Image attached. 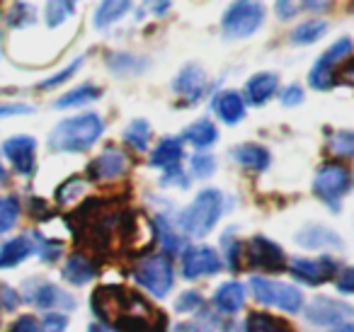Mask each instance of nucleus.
<instances>
[{
	"label": "nucleus",
	"mask_w": 354,
	"mask_h": 332,
	"mask_svg": "<svg viewBox=\"0 0 354 332\" xmlns=\"http://www.w3.org/2000/svg\"><path fill=\"white\" fill-rule=\"evenodd\" d=\"M93 313L117 332H165V315L141 293L124 286H102L93 293Z\"/></svg>",
	"instance_id": "nucleus-1"
},
{
	"label": "nucleus",
	"mask_w": 354,
	"mask_h": 332,
	"mask_svg": "<svg viewBox=\"0 0 354 332\" xmlns=\"http://www.w3.org/2000/svg\"><path fill=\"white\" fill-rule=\"evenodd\" d=\"M104 122L97 114H78V117L64 119L61 124H56L54 131L49 136L51 151L61 153H83L102 136Z\"/></svg>",
	"instance_id": "nucleus-2"
},
{
	"label": "nucleus",
	"mask_w": 354,
	"mask_h": 332,
	"mask_svg": "<svg viewBox=\"0 0 354 332\" xmlns=\"http://www.w3.org/2000/svg\"><path fill=\"white\" fill-rule=\"evenodd\" d=\"M223 214V194L218 190H204L194 196L192 204L180 216V228L187 235L202 238L214 230Z\"/></svg>",
	"instance_id": "nucleus-3"
},
{
	"label": "nucleus",
	"mask_w": 354,
	"mask_h": 332,
	"mask_svg": "<svg viewBox=\"0 0 354 332\" xmlns=\"http://www.w3.org/2000/svg\"><path fill=\"white\" fill-rule=\"evenodd\" d=\"M349 56H352V42L344 37V39L335 42L323 56L313 64L308 75V83L315 90H330L333 85H337V75L339 73H349L347 71H339V66L349 64Z\"/></svg>",
	"instance_id": "nucleus-4"
},
{
	"label": "nucleus",
	"mask_w": 354,
	"mask_h": 332,
	"mask_svg": "<svg viewBox=\"0 0 354 332\" xmlns=\"http://www.w3.org/2000/svg\"><path fill=\"white\" fill-rule=\"evenodd\" d=\"M349 187H352V175L344 165L339 163H325L313 180V192L320 201L330 206L333 211L339 209L342 199L347 196Z\"/></svg>",
	"instance_id": "nucleus-5"
},
{
	"label": "nucleus",
	"mask_w": 354,
	"mask_h": 332,
	"mask_svg": "<svg viewBox=\"0 0 354 332\" xmlns=\"http://www.w3.org/2000/svg\"><path fill=\"white\" fill-rule=\"evenodd\" d=\"M133 279L141 284L146 291L153 296H167L175 284V274H172V264L167 255H148L133 269Z\"/></svg>",
	"instance_id": "nucleus-6"
},
{
	"label": "nucleus",
	"mask_w": 354,
	"mask_h": 332,
	"mask_svg": "<svg viewBox=\"0 0 354 332\" xmlns=\"http://www.w3.org/2000/svg\"><path fill=\"white\" fill-rule=\"evenodd\" d=\"M250 288L255 293L257 303H262V306H274L289 313L301 311V306H304V293L299 288L289 286V284L272 282V279L265 277H252Z\"/></svg>",
	"instance_id": "nucleus-7"
},
{
	"label": "nucleus",
	"mask_w": 354,
	"mask_h": 332,
	"mask_svg": "<svg viewBox=\"0 0 354 332\" xmlns=\"http://www.w3.org/2000/svg\"><path fill=\"white\" fill-rule=\"evenodd\" d=\"M262 15H265V10L260 3H233L221 22L223 37L226 39H245L262 25Z\"/></svg>",
	"instance_id": "nucleus-8"
},
{
	"label": "nucleus",
	"mask_w": 354,
	"mask_h": 332,
	"mask_svg": "<svg viewBox=\"0 0 354 332\" xmlns=\"http://www.w3.org/2000/svg\"><path fill=\"white\" fill-rule=\"evenodd\" d=\"M243 252H245L248 264L252 269H262V272H284L286 269L284 250L277 243H272V240H267L265 235L250 238V243L245 245Z\"/></svg>",
	"instance_id": "nucleus-9"
},
{
	"label": "nucleus",
	"mask_w": 354,
	"mask_h": 332,
	"mask_svg": "<svg viewBox=\"0 0 354 332\" xmlns=\"http://www.w3.org/2000/svg\"><path fill=\"white\" fill-rule=\"evenodd\" d=\"M223 259L218 257L216 250L209 245H192V248L183 250V277L185 279H199V277H212V274L221 272Z\"/></svg>",
	"instance_id": "nucleus-10"
},
{
	"label": "nucleus",
	"mask_w": 354,
	"mask_h": 332,
	"mask_svg": "<svg viewBox=\"0 0 354 332\" xmlns=\"http://www.w3.org/2000/svg\"><path fill=\"white\" fill-rule=\"evenodd\" d=\"M291 274H294V279L308 284V286H320V284L337 277V262L330 257H315V259L296 257L291 262Z\"/></svg>",
	"instance_id": "nucleus-11"
},
{
	"label": "nucleus",
	"mask_w": 354,
	"mask_h": 332,
	"mask_svg": "<svg viewBox=\"0 0 354 332\" xmlns=\"http://www.w3.org/2000/svg\"><path fill=\"white\" fill-rule=\"evenodd\" d=\"M352 317V308L347 303H335L333 298L318 296L306 308V320L313 325H344Z\"/></svg>",
	"instance_id": "nucleus-12"
},
{
	"label": "nucleus",
	"mask_w": 354,
	"mask_h": 332,
	"mask_svg": "<svg viewBox=\"0 0 354 332\" xmlns=\"http://www.w3.org/2000/svg\"><path fill=\"white\" fill-rule=\"evenodd\" d=\"M3 153L20 175H32L37 167V141L32 136H12L3 143Z\"/></svg>",
	"instance_id": "nucleus-13"
},
{
	"label": "nucleus",
	"mask_w": 354,
	"mask_h": 332,
	"mask_svg": "<svg viewBox=\"0 0 354 332\" xmlns=\"http://www.w3.org/2000/svg\"><path fill=\"white\" fill-rule=\"evenodd\" d=\"M127 170H129V158L124 156L122 151H117V148H107V151H104L102 156L95 158L88 167L90 177H93V180H100V182L117 180V177H122Z\"/></svg>",
	"instance_id": "nucleus-14"
},
{
	"label": "nucleus",
	"mask_w": 354,
	"mask_h": 332,
	"mask_svg": "<svg viewBox=\"0 0 354 332\" xmlns=\"http://www.w3.org/2000/svg\"><path fill=\"white\" fill-rule=\"evenodd\" d=\"M32 286L35 288H30V291L25 293V301L35 303L37 308H66V311L75 308V298L71 296V293L56 288L54 284L32 282Z\"/></svg>",
	"instance_id": "nucleus-15"
},
{
	"label": "nucleus",
	"mask_w": 354,
	"mask_h": 332,
	"mask_svg": "<svg viewBox=\"0 0 354 332\" xmlns=\"http://www.w3.org/2000/svg\"><path fill=\"white\" fill-rule=\"evenodd\" d=\"M172 88H175V93L180 95V98H183L187 104L199 102V100H202V95H204V88H207L204 71L199 68V66H194V64L185 66V68L177 73V78L172 80Z\"/></svg>",
	"instance_id": "nucleus-16"
},
{
	"label": "nucleus",
	"mask_w": 354,
	"mask_h": 332,
	"mask_svg": "<svg viewBox=\"0 0 354 332\" xmlns=\"http://www.w3.org/2000/svg\"><path fill=\"white\" fill-rule=\"evenodd\" d=\"M243 303H245V288L238 282L221 284V286L216 288V293H214V308H216L218 313H223V315L238 313L243 308Z\"/></svg>",
	"instance_id": "nucleus-17"
},
{
	"label": "nucleus",
	"mask_w": 354,
	"mask_h": 332,
	"mask_svg": "<svg viewBox=\"0 0 354 332\" xmlns=\"http://www.w3.org/2000/svg\"><path fill=\"white\" fill-rule=\"evenodd\" d=\"M277 88H279V75L277 73H257L248 80L245 95L255 107H260V104L270 102V100L274 98Z\"/></svg>",
	"instance_id": "nucleus-18"
},
{
	"label": "nucleus",
	"mask_w": 354,
	"mask_h": 332,
	"mask_svg": "<svg viewBox=\"0 0 354 332\" xmlns=\"http://www.w3.org/2000/svg\"><path fill=\"white\" fill-rule=\"evenodd\" d=\"M214 112L218 114V119L226 124H238L245 117V100L236 93V90H226L214 100Z\"/></svg>",
	"instance_id": "nucleus-19"
},
{
	"label": "nucleus",
	"mask_w": 354,
	"mask_h": 332,
	"mask_svg": "<svg viewBox=\"0 0 354 332\" xmlns=\"http://www.w3.org/2000/svg\"><path fill=\"white\" fill-rule=\"evenodd\" d=\"M180 160H183V141L180 138H162L151 156V165L167 172L177 170Z\"/></svg>",
	"instance_id": "nucleus-20"
},
{
	"label": "nucleus",
	"mask_w": 354,
	"mask_h": 332,
	"mask_svg": "<svg viewBox=\"0 0 354 332\" xmlns=\"http://www.w3.org/2000/svg\"><path fill=\"white\" fill-rule=\"evenodd\" d=\"M95 274H97V269H95V264L90 262V257H85V255H73V257H68L64 269H61V277L68 284H73V286H83V284L93 282Z\"/></svg>",
	"instance_id": "nucleus-21"
},
{
	"label": "nucleus",
	"mask_w": 354,
	"mask_h": 332,
	"mask_svg": "<svg viewBox=\"0 0 354 332\" xmlns=\"http://www.w3.org/2000/svg\"><path fill=\"white\" fill-rule=\"evenodd\" d=\"M32 252H35V245H32L30 235H20V238L8 240V243L0 248V269L17 267V264L25 262Z\"/></svg>",
	"instance_id": "nucleus-22"
},
{
	"label": "nucleus",
	"mask_w": 354,
	"mask_h": 332,
	"mask_svg": "<svg viewBox=\"0 0 354 332\" xmlns=\"http://www.w3.org/2000/svg\"><path fill=\"white\" fill-rule=\"evenodd\" d=\"M296 243L304 245V248L308 250H323V248H342V238L339 235H335L333 230L328 228H320V225H315V228H306L301 230L299 235H296Z\"/></svg>",
	"instance_id": "nucleus-23"
},
{
	"label": "nucleus",
	"mask_w": 354,
	"mask_h": 332,
	"mask_svg": "<svg viewBox=\"0 0 354 332\" xmlns=\"http://www.w3.org/2000/svg\"><path fill=\"white\" fill-rule=\"evenodd\" d=\"M233 158H236L243 167L255 170V172L265 170V167L270 165V153H267V148L257 146V143H243V146L233 148Z\"/></svg>",
	"instance_id": "nucleus-24"
},
{
	"label": "nucleus",
	"mask_w": 354,
	"mask_h": 332,
	"mask_svg": "<svg viewBox=\"0 0 354 332\" xmlns=\"http://www.w3.org/2000/svg\"><path fill=\"white\" fill-rule=\"evenodd\" d=\"M216 138H218V131L209 119H199V122L189 124V127L185 129V141L192 143V146L199 148V151H202V148H209L212 143H216Z\"/></svg>",
	"instance_id": "nucleus-25"
},
{
	"label": "nucleus",
	"mask_w": 354,
	"mask_h": 332,
	"mask_svg": "<svg viewBox=\"0 0 354 332\" xmlns=\"http://www.w3.org/2000/svg\"><path fill=\"white\" fill-rule=\"evenodd\" d=\"M245 332H294L286 320L270 313H250L245 322Z\"/></svg>",
	"instance_id": "nucleus-26"
},
{
	"label": "nucleus",
	"mask_w": 354,
	"mask_h": 332,
	"mask_svg": "<svg viewBox=\"0 0 354 332\" xmlns=\"http://www.w3.org/2000/svg\"><path fill=\"white\" fill-rule=\"evenodd\" d=\"M325 32H328V22L308 20V22H304V25H299L294 32H291V44H299V46L313 44V42H318Z\"/></svg>",
	"instance_id": "nucleus-27"
},
{
	"label": "nucleus",
	"mask_w": 354,
	"mask_h": 332,
	"mask_svg": "<svg viewBox=\"0 0 354 332\" xmlns=\"http://www.w3.org/2000/svg\"><path fill=\"white\" fill-rule=\"evenodd\" d=\"M100 90L95 85H80V88L71 90L68 95L56 100V107L64 109V107H80V104H88V102H95L100 98Z\"/></svg>",
	"instance_id": "nucleus-28"
},
{
	"label": "nucleus",
	"mask_w": 354,
	"mask_h": 332,
	"mask_svg": "<svg viewBox=\"0 0 354 332\" xmlns=\"http://www.w3.org/2000/svg\"><path fill=\"white\" fill-rule=\"evenodd\" d=\"M107 64L117 75H136L148 66L143 59H136V56H131V54H112L107 59Z\"/></svg>",
	"instance_id": "nucleus-29"
},
{
	"label": "nucleus",
	"mask_w": 354,
	"mask_h": 332,
	"mask_svg": "<svg viewBox=\"0 0 354 332\" xmlns=\"http://www.w3.org/2000/svg\"><path fill=\"white\" fill-rule=\"evenodd\" d=\"M124 141L133 148V151H146L148 141H151V129H148V122L143 119H133L131 124L124 131Z\"/></svg>",
	"instance_id": "nucleus-30"
},
{
	"label": "nucleus",
	"mask_w": 354,
	"mask_h": 332,
	"mask_svg": "<svg viewBox=\"0 0 354 332\" xmlns=\"http://www.w3.org/2000/svg\"><path fill=\"white\" fill-rule=\"evenodd\" d=\"M129 8H131L129 3H100L97 12H95V27H97V30H104V27L114 25Z\"/></svg>",
	"instance_id": "nucleus-31"
},
{
	"label": "nucleus",
	"mask_w": 354,
	"mask_h": 332,
	"mask_svg": "<svg viewBox=\"0 0 354 332\" xmlns=\"http://www.w3.org/2000/svg\"><path fill=\"white\" fill-rule=\"evenodd\" d=\"M17 219H20V201L10 194L0 196V233L15 228Z\"/></svg>",
	"instance_id": "nucleus-32"
},
{
	"label": "nucleus",
	"mask_w": 354,
	"mask_h": 332,
	"mask_svg": "<svg viewBox=\"0 0 354 332\" xmlns=\"http://www.w3.org/2000/svg\"><path fill=\"white\" fill-rule=\"evenodd\" d=\"M30 238H32L35 250L39 252V257L44 259V262H54V259H59L61 252H64V243H59V240H49V238H44V235H39V233L30 235Z\"/></svg>",
	"instance_id": "nucleus-33"
},
{
	"label": "nucleus",
	"mask_w": 354,
	"mask_h": 332,
	"mask_svg": "<svg viewBox=\"0 0 354 332\" xmlns=\"http://www.w3.org/2000/svg\"><path fill=\"white\" fill-rule=\"evenodd\" d=\"M75 6L68 3V0H54V3H46V25L49 27H59L61 22H66L71 15H73Z\"/></svg>",
	"instance_id": "nucleus-34"
},
{
	"label": "nucleus",
	"mask_w": 354,
	"mask_h": 332,
	"mask_svg": "<svg viewBox=\"0 0 354 332\" xmlns=\"http://www.w3.org/2000/svg\"><path fill=\"white\" fill-rule=\"evenodd\" d=\"M158 238H160V245L167 250L170 255L180 252V248H183V240H180V235L175 233V230L167 225L165 219H158Z\"/></svg>",
	"instance_id": "nucleus-35"
},
{
	"label": "nucleus",
	"mask_w": 354,
	"mask_h": 332,
	"mask_svg": "<svg viewBox=\"0 0 354 332\" xmlns=\"http://www.w3.org/2000/svg\"><path fill=\"white\" fill-rule=\"evenodd\" d=\"M83 190H85L83 177H71L68 182H64V185L59 187V192H56V199H59L61 204H68V201L78 199V196L83 194Z\"/></svg>",
	"instance_id": "nucleus-36"
},
{
	"label": "nucleus",
	"mask_w": 354,
	"mask_h": 332,
	"mask_svg": "<svg viewBox=\"0 0 354 332\" xmlns=\"http://www.w3.org/2000/svg\"><path fill=\"white\" fill-rule=\"evenodd\" d=\"M189 165H192V172L197 177H212L214 170H216V160H214L212 153H194Z\"/></svg>",
	"instance_id": "nucleus-37"
},
{
	"label": "nucleus",
	"mask_w": 354,
	"mask_h": 332,
	"mask_svg": "<svg viewBox=\"0 0 354 332\" xmlns=\"http://www.w3.org/2000/svg\"><path fill=\"white\" fill-rule=\"evenodd\" d=\"M32 20H35V8H32L30 3H15L10 15H8V22H10L12 27H25V25H30Z\"/></svg>",
	"instance_id": "nucleus-38"
},
{
	"label": "nucleus",
	"mask_w": 354,
	"mask_h": 332,
	"mask_svg": "<svg viewBox=\"0 0 354 332\" xmlns=\"http://www.w3.org/2000/svg\"><path fill=\"white\" fill-rule=\"evenodd\" d=\"M330 146L337 156L342 158H352L354 156V138L349 131H337L333 138H330Z\"/></svg>",
	"instance_id": "nucleus-39"
},
{
	"label": "nucleus",
	"mask_w": 354,
	"mask_h": 332,
	"mask_svg": "<svg viewBox=\"0 0 354 332\" xmlns=\"http://www.w3.org/2000/svg\"><path fill=\"white\" fill-rule=\"evenodd\" d=\"M202 306H204V298L199 296L197 291H185V293H180V298L175 301V308L180 313H194V311H199Z\"/></svg>",
	"instance_id": "nucleus-40"
},
{
	"label": "nucleus",
	"mask_w": 354,
	"mask_h": 332,
	"mask_svg": "<svg viewBox=\"0 0 354 332\" xmlns=\"http://www.w3.org/2000/svg\"><path fill=\"white\" fill-rule=\"evenodd\" d=\"M80 64H83V56H80V59H75L73 64H68L64 71H59V73H56L54 78H46V80H41V83H39V88H41V90H49V88H56V85H61V83H64V80H68L71 75H73L75 71L80 68Z\"/></svg>",
	"instance_id": "nucleus-41"
},
{
	"label": "nucleus",
	"mask_w": 354,
	"mask_h": 332,
	"mask_svg": "<svg viewBox=\"0 0 354 332\" xmlns=\"http://www.w3.org/2000/svg\"><path fill=\"white\" fill-rule=\"evenodd\" d=\"M66 325H68L66 315H61V313H49V315H44V320H41L39 332H64Z\"/></svg>",
	"instance_id": "nucleus-42"
},
{
	"label": "nucleus",
	"mask_w": 354,
	"mask_h": 332,
	"mask_svg": "<svg viewBox=\"0 0 354 332\" xmlns=\"http://www.w3.org/2000/svg\"><path fill=\"white\" fill-rule=\"evenodd\" d=\"M8 332H39V322H37L32 315H22L12 322Z\"/></svg>",
	"instance_id": "nucleus-43"
},
{
	"label": "nucleus",
	"mask_w": 354,
	"mask_h": 332,
	"mask_svg": "<svg viewBox=\"0 0 354 332\" xmlns=\"http://www.w3.org/2000/svg\"><path fill=\"white\" fill-rule=\"evenodd\" d=\"M335 284H337V288L342 293H352L354 291V272L349 267H344L342 272H339V277H335Z\"/></svg>",
	"instance_id": "nucleus-44"
},
{
	"label": "nucleus",
	"mask_w": 354,
	"mask_h": 332,
	"mask_svg": "<svg viewBox=\"0 0 354 332\" xmlns=\"http://www.w3.org/2000/svg\"><path fill=\"white\" fill-rule=\"evenodd\" d=\"M301 102H304V90H301L299 85H289V88L284 90V95H281V104L294 107V104H301Z\"/></svg>",
	"instance_id": "nucleus-45"
},
{
	"label": "nucleus",
	"mask_w": 354,
	"mask_h": 332,
	"mask_svg": "<svg viewBox=\"0 0 354 332\" xmlns=\"http://www.w3.org/2000/svg\"><path fill=\"white\" fill-rule=\"evenodd\" d=\"M32 104H0V119L3 117H17V114H32Z\"/></svg>",
	"instance_id": "nucleus-46"
},
{
	"label": "nucleus",
	"mask_w": 354,
	"mask_h": 332,
	"mask_svg": "<svg viewBox=\"0 0 354 332\" xmlns=\"http://www.w3.org/2000/svg\"><path fill=\"white\" fill-rule=\"evenodd\" d=\"M177 332H214V327L209 322H183L177 325Z\"/></svg>",
	"instance_id": "nucleus-47"
},
{
	"label": "nucleus",
	"mask_w": 354,
	"mask_h": 332,
	"mask_svg": "<svg viewBox=\"0 0 354 332\" xmlns=\"http://www.w3.org/2000/svg\"><path fill=\"white\" fill-rule=\"evenodd\" d=\"M296 10H299L296 3H277V15H279L281 20H291V17L296 15Z\"/></svg>",
	"instance_id": "nucleus-48"
},
{
	"label": "nucleus",
	"mask_w": 354,
	"mask_h": 332,
	"mask_svg": "<svg viewBox=\"0 0 354 332\" xmlns=\"http://www.w3.org/2000/svg\"><path fill=\"white\" fill-rule=\"evenodd\" d=\"M333 332H354V325L352 322H344V325H337Z\"/></svg>",
	"instance_id": "nucleus-49"
},
{
	"label": "nucleus",
	"mask_w": 354,
	"mask_h": 332,
	"mask_svg": "<svg viewBox=\"0 0 354 332\" xmlns=\"http://www.w3.org/2000/svg\"><path fill=\"white\" fill-rule=\"evenodd\" d=\"M88 332H112V330H109V327H104V325H90Z\"/></svg>",
	"instance_id": "nucleus-50"
},
{
	"label": "nucleus",
	"mask_w": 354,
	"mask_h": 332,
	"mask_svg": "<svg viewBox=\"0 0 354 332\" xmlns=\"http://www.w3.org/2000/svg\"><path fill=\"white\" fill-rule=\"evenodd\" d=\"M6 180V170H3V165H0V182Z\"/></svg>",
	"instance_id": "nucleus-51"
},
{
	"label": "nucleus",
	"mask_w": 354,
	"mask_h": 332,
	"mask_svg": "<svg viewBox=\"0 0 354 332\" xmlns=\"http://www.w3.org/2000/svg\"><path fill=\"white\" fill-rule=\"evenodd\" d=\"M0 311H3V308H0Z\"/></svg>",
	"instance_id": "nucleus-52"
}]
</instances>
